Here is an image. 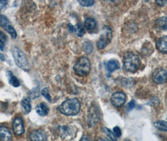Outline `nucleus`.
<instances>
[{"label": "nucleus", "instance_id": "1", "mask_svg": "<svg viewBox=\"0 0 167 141\" xmlns=\"http://www.w3.org/2000/svg\"><path fill=\"white\" fill-rule=\"evenodd\" d=\"M81 105L77 99H70L63 102L59 107L60 112L67 116H73L79 113Z\"/></svg>", "mask_w": 167, "mask_h": 141}, {"label": "nucleus", "instance_id": "2", "mask_svg": "<svg viewBox=\"0 0 167 141\" xmlns=\"http://www.w3.org/2000/svg\"><path fill=\"white\" fill-rule=\"evenodd\" d=\"M141 61L138 55L133 53H127L123 58L124 68L130 72H135L140 67Z\"/></svg>", "mask_w": 167, "mask_h": 141}, {"label": "nucleus", "instance_id": "3", "mask_svg": "<svg viewBox=\"0 0 167 141\" xmlns=\"http://www.w3.org/2000/svg\"><path fill=\"white\" fill-rule=\"evenodd\" d=\"M12 54L17 66L24 71H29L30 69V65L26 57L21 50L18 47H14L12 48Z\"/></svg>", "mask_w": 167, "mask_h": 141}, {"label": "nucleus", "instance_id": "4", "mask_svg": "<svg viewBox=\"0 0 167 141\" xmlns=\"http://www.w3.org/2000/svg\"><path fill=\"white\" fill-rule=\"evenodd\" d=\"M75 73L80 77H85L90 73L91 70V63L87 57H83L78 60L73 67Z\"/></svg>", "mask_w": 167, "mask_h": 141}, {"label": "nucleus", "instance_id": "5", "mask_svg": "<svg viewBox=\"0 0 167 141\" xmlns=\"http://www.w3.org/2000/svg\"><path fill=\"white\" fill-rule=\"evenodd\" d=\"M112 38V30L111 28L105 26L102 29V34L97 42L96 45L98 49H104L108 45Z\"/></svg>", "mask_w": 167, "mask_h": 141}, {"label": "nucleus", "instance_id": "6", "mask_svg": "<svg viewBox=\"0 0 167 141\" xmlns=\"http://www.w3.org/2000/svg\"><path fill=\"white\" fill-rule=\"evenodd\" d=\"M0 25L11 35L13 39L16 38L17 33L6 17L4 16V15H0Z\"/></svg>", "mask_w": 167, "mask_h": 141}, {"label": "nucleus", "instance_id": "7", "mask_svg": "<svg viewBox=\"0 0 167 141\" xmlns=\"http://www.w3.org/2000/svg\"><path fill=\"white\" fill-rule=\"evenodd\" d=\"M166 71L161 68H156L152 74V80L157 84H163L166 81Z\"/></svg>", "mask_w": 167, "mask_h": 141}, {"label": "nucleus", "instance_id": "8", "mask_svg": "<svg viewBox=\"0 0 167 141\" xmlns=\"http://www.w3.org/2000/svg\"><path fill=\"white\" fill-rule=\"evenodd\" d=\"M126 95L122 92H116L111 95V102L116 107H121L126 102Z\"/></svg>", "mask_w": 167, "mask_h": 141}, {"label": "nucleus", "instance_id": "9", "mask_svg": "<svg viewBox=\"0 0 167 141\" xmlns=\"http://www.w3.org/2000/svg\"><path fill=\"white\" fill-rule=\"evenodd\" d=\"M13 130L14 134L18 135H21L24 132V128L23 120L20 117H16L14 119L13 122Z\"/></svg>", "mask_w": 167, "mask_h": 141}, {"label": "nucleus", "instance_id": "10", "mask_svg": "<svg viewBox=\"0 0 167 141\" xmlns=\"http://www.w3.org/2000/svg\"><path fill=\"white\" fill-rule=\"evenodd\" d=\"M29 139L31 141H46L47 135L41 130H35L29 134Z\"/></svg>", "mask_w": 167, "mask_h": 141}, {"label": "nucleus", "instance_id": "11", "mask_svg": "<svg viewBox=\"0 0 167 141\" xmlns=\"http://www.w3.org/2000/svg\"><path fill=\"white\" fill-rule=\"evenodd\" d=\"M12 134L9 129L6 127H0V141H12Z\"/></svg>", "mask_w": 167, "mask_h": 141}, {"label": "nucleus", "instance_id": "12", "mask_svg": "<svg viewBox=\"0 0 167 141\" xmlns=\"http://www.w3.org/2000/svg\"><path fill=\"white\" fill-rule=\"evenodd\" d=\"M156 48L160 52L166 54L167 53V37L164 36L160 38L156 42Z\"/></svg>", "mask_w": 167, "mask_h": 141}, {"label": "nucleus", "instance_id": "13", "mask_svg": "<svg viewBox=\"0 0 167 141\" xmlns=\"http://www.w3.org/2000/svg\"><path fill=\"white\" fill-rule=\"evenodd\" d=\"M36 111L41 116H46L48 114L49 108L45 103H41L36 107Z\"/></svg>", "mask_w": 167, "mask_h": 141}, {"label": "nucleus", "instance_id": "14", "mask_svg": "<svg viewBox=\"0 0 167 141\" xmlns=\"http://www.w3.org/2000/svg\"><path fill=\"white\" fill-rule=\"evenodd\" d=\"M7 77L8 78L9 83L10 85H11L14 87H18L20 85V82L18 80V79L14 76L13 74V73L10 71H8L6 72Z\"/></svg>", "mask_w": 167, "mask_h": 141}, {"label": "nucleus", "instance_id": "15", "mask_svg": "<svg viewBox=\"0 0 167 141\" xmlns=\"http://www.w3.org/2000/svg\"><path fill=\"white\" fill-rule=\"evenodd\" d=\"M120 65L118 60H110L106 63V68L110 72H113L115 70L120 68Z\"/></svg>", "mask_w": 167, "mask_h": 141}, {"label": "nucleus", "instance_id": "16", "mask_svg": "<svg viewBox=\"0 0 167 141\" xmlns=\"http://www.w3.org/2000/svg\"><path fill=\"white\" fill-rule=\"evenodd\" d=\"M85 27L88 30H93L96 27V22L93 18H88L85 21Z\"/></svg>", "mask_w": 167, "mask_h": 141}, {"label": "nucleus", "instance_id": "17", "mask_svg": "<svg viewBox=\"0 0 167 141\" xmlns=\"http://www.w3.org/2000/svg\"><path fill=\"white\" fill-rule=\"evenodd\" d=\"M166 21H167L166 17H163L158 18L156 22V27L158 28H160V29L166 30L167 28Z\"/></svg>", "mask_w": 167, "mask_h": 141}, {"label": "nucleus", "instance_id": "18", "mask_svg": "<svg viewBox=\"0 0 167 141\" xmlns=\"http://www.w3.org/2000/svg\"><path fill=\"white\" fill-rule=\"evenodd\" d=\"M21 106L23 108L24 110V113L25 114H28L30 112L31 109V102L29 101V100L28 99H24L21 100Z\"/></svg>", "mask_w": 167, "mask_h": 141}, {"label": "nucleus", "instance_id": "19", "mask_svg": "<svg viewBox=\"0 0 167 141\" xmlns=\"http://www.w3.org/2000/svg\"><path fill=\"white\" fill-rule=\"evenodd\" d=\"M154 126L158 130H162V131L166 132L167 130V124L166 121H164V120L156 121L155 122H154Z\"/></svg>", "mask_w": 167, "mask_h": 141}, {"label": "nucleus", "instance_id": "20", "mask_svg": "<svg viewBox=\"0 0 167 141\" xmlns=\"http://www.w3.org/2000/svg\"><path fill=\"white\" fill-rule=\"evenodd\" d=\"M103 132L112 141H117V137L114 135L113 132L106 127H103L102 129Z\"/></svg>", "mask_w": 167, "mask_h": 141}, {"label": "nucleus", "instance_id": "21", "mask_svg": "<svg viewBox=\"0 0 167 141\" xmlns=\"http://www.w3.org/2000/svg\"><path fill=\"white\" fill-rule=\"evenodd\" d=\"M28 97L31 99H35L40 96V93H39V88H35L30 91H29L28 94Z\"/></svg>", "mask_w": 167, "mask_h": 141}, {"label": "nucleus", "instance_id": "22", "mask_svg": "<svg viewBox=\"0 0 167 141\" xmlns=\"http://www.w3.org/2000/svg\"><path fill=\"white\" fill-rule=\"evenodd\" d=\"M78 37H82L85 34V29L81 24H77L75 27V32Z\"/></svg>", "mask_w": 167, "mask_h": 141}, {"label": "nucleus", "instance_id": "23", "mask_svg": "<svg viewBox=\"0 0 167 141\" xmlns=\"http://www.w3.org/2000/svg\"><path fill=\"white\" fill-rule=\"evenodd\" d=\"M41 93L43 96H44V97H45L48 100V101L51 102V98L50 94V91H49V90H48V88L45 87V88H43L41 90Z\"/></svg>", "mask_w": 167, "mask_h": 141}, {"label": "nucleus", "instance_id": "24", "mask_svg": "<svg viewBox=\"0 0 167 141\" xmlns=\"http://www.w3.org/2000/svg\"><path fill=\"white\" fill-rule=\"evenodd\" d=\"M78 3L80 4V5L83 6H88L90 7L93 6V4L95 3L94 1H91V0H88V1H86V0H83V1H81V0H79L78 1Z\"/></svg>", "mask_w": 167, "mask_h": 141}, {"label": "nucleus", "instance_id": "25", "mask_svg": "<svg viewBox=\"0 0 167 141\" xmlns=\"http://www.w3.org/2000/svg\"><path fill=\"white\" fill-rule=\"evenodd\" d=\"M84 50L85 52L87 53H90L93 50V45L89 42H86L84 43Z\"/></svg>", "mask_w": 167, "mask_h": 141}, {"label": "nucleus", "instance_id": "26", "mask_svg": "<svg viewBox=\"0 0 167 141\" xmlns=\"http://www.w3.org/2000/svg\"><path fill=\"white\" fill-rule=\"evenodd\" d=\"M135 106V102L134 100H132L131 101L127 104L126 107V110L127 112H130L131 110L133 109Z\"/></svg>", "mask_w": 167, "mask_h": 141}, {"label": "nucleus", "instance_id": "27", "mask_svg": "<svg viewBox=\"0 0 167 141\" xmlns=\"http://www.w3.org/2000/svg\"><path fill=\"white\" fill-rule=\"evenodd\" d=\"M113 134L115 135V136L118 138L120 137L121 135V130L120 129V128L118 126H116L113 128Z\"/></svg>", "mask_w": 167, "mask_h": 141}, {"label": "nucleus", "instance_id": "28", "mask_svg": "<svg viewBox=\"0 0 167 141\" xmlns=\"http://www.w3.org/2000/svg\"><path fill=\"white\" fill-rule=\"evenodd\" d=\"M6 40H7V38H6L5 34H4L3 32L0 31V42L3 43H5Z\"/></svg>", "mask_w": 167, "mask_h": 141}, {"label": "nucleus", "instance_id": "29", "mask_svg": "<svg viewBox=\"0 0 167 141\" xmlns=\"http://www.w3.org/2000/svg\"><path fill=\"white\" fill-rule=\"evenodd\" d=\"M80 141H91L90 137L87 135H84Z\"/></svg>", "mask_w": 167, "mask_h": 141}, {"label": "nucleus", "instance_id": "30", "mask_svg": "<svg viewBox=\"0 0 167 141\" xmlns=\"http://www.w3.org/2000/svg\"><path fill=\"white\" fill-rule=\"evenodd\" d=\"M68 29H69V31L71 33H73L75 32V27L74 26H73V25L70 23L68 24Z\"/></svg>", "mask_w": 167, "mask_h": 141}, {"label": "nucleus", "instance_id": "31", "mask_svg": "<svg viewBox=\"0 0 167 141\" xmlns=\"http://www.w3.org/2000/svg\"><path fill=\"white\" fill-rule=\"evenodd\" d=\"M156 4H158L159 6H163V4H164V3H165V1H156Z\"/></svg>", "mask_w": 167, "mask_h": 141}, {"label": "nucleus", "instance_id": "32", "mask_svg": "<svg viewBox=\"0 0 167 141\" xmlns=\"http://www.w3.org/2000/svg\"><path fill=\"white\" fill-rule=\"evenodd\" d=\"M4 43L0 42V50H1V51H3V50H4Z\"/></svg>", "mask_w": 167, "mask_h": 141}, {"label": "nucleus", "instance_id": "33", "mask_svg": "<svg viewBox=\"0 0 167 141\" xmlns=\"http://www.w3.org/2000/svg\"><path fill=\"white\" fill-rule=\"evenodd\" d=\"M96 141H111L109 140H107V139H101V138H98Z\"/></svg>", "mask_w": 167, "mask_h": 141}, {"label": "nucleus", "instance_id": "34", "mask_svg": "<svg viewBox=\"0 0 167 141\" xmlns=\"http://www.w3.org/2000/svg\"><path fill=\"white\" fill-rule=\"evenodd\" d=\"M0 59H1L2 61H4V59H5V58H4V55L1 53H0Z\"/></svg>", "mask_w": 167, "mask_h": 141}, {"label": "nucleus", "instance_id": "35", "mask_svg": "<svg viewBox=\"0 0 167 141\" xmlns=\"http://www.w3.org/2000/svg\"><path fill=\"white\" fill-rule=\"evenodd\" d=\"M91 115H97V114H95L94 113H93V111H91ZM94 120V117H92L91 120H90V122H92V120Z\"/></svg>", "mask_w": 167, "mask_h": 141}]
</instances>
